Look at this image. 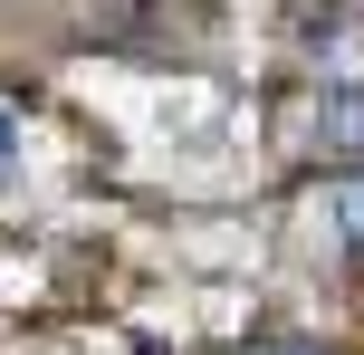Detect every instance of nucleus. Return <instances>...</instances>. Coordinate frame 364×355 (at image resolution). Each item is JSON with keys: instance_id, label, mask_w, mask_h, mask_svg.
<instances>
[{"instance_id": "nucleus-2", "label": "nucleus", "mask_w": 364, "mask_h": 355, "mask_svg": "<svg viewBox=\"0 0 364 355\" xmlns=\"http://www.w3.org/2000/svg\"><path fill=\"white\" fill-rule=\"evenodd\" d=\"M326 221H336V231H346V240L364 250V173H355V183H336V192H326Z\"/></svg>"}, {"instance_id": "nucleus-4", "label": "nucleus", "mask_w": 364, "mask_h": 355, "mask_svg": "<svg viewBox=\"0 0 364 355\" xmlns=\"http://www.w3.org/2000/svg\"><path fill=\"white\" fill-rule=\"evenodd\" d=\"M269 355H316V346H269Z\"/></svg>"}, {"instance_id": "nucleus-1", "label": "nucleus", "mask_w": 364, "mask_h": 355, "mask_svg": "<svg viewBox=\"0 0 364 355\" xmlns=\"http://www.w3.org/2000/svg\"><path fill=\"white\" fill-rule=\"evenodd\" d=\"M316 134H326L336 154H364V87H326V106H316Z\"/></svg>"}, {"instance_id": "nucleus-3", "label": "nucleus", "mask_w": 364, "mask_h": 355, "mask_svg": "<svg viewBox=\"0 0 364 355\" xmlns=\"http://www.w3.org/2000/svg\"><path fill=\"white\" fill-rule=\"evenodd\" d=\"M19 164V106H0V173Z\"/></svg>"}]
</instances>
